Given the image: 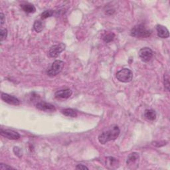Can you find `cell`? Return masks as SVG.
Returning <instances> with one entry per match:
<instances>
[{"label":"cell","instance_id":"1","mask_svg":"<svg viewBox=\"0 0 170 170\" xmlns=\"http://www.w3.org/2000/svg\"><path fill=\"white\" fill-rule=\"evenodd\" d=\"M120 130L116 125L112 126L109 130L103 132L98 135V141L101 144H105L110 141L116 140L120 135Z\"/></svg>","mask_w":170,"mask_h":170},{"label":"cell","instance_id":"2","mask_svg":"<svg viewBox=\"0 0 170 170\" xmlns=\"http://www.w3.org/2000/svg\"><path fill=\"white\" fill-rule=\"evenodd\" d=\"M151 35V31L148 29L142 24L134 27L131 30V35L137 38H146Z\"/></svg>","mask_w":170,"mask_h":170},{"label":"cell","instance_id":"3","mask_svg":"<svg viewBox=\"0 0 170 170\" xmlns=\"http://www.w3.org/2000/svg\"><path fill=\"white\" fill-rule=\"evenodd\" d=\"M64 65L65 63L63 61L60 60H56L54 61L51 67L47 71V75L50 77L56 76L63 70Z\"/></svg>","mask_w":170,"mask_h":170},{"label":"cell","instance_id":"4","mask_svg":"<svg viewBox=\"0 0 170 170\" xmlns=\"http://www.w3.org/2000/svg\"><path fill=\"white\" fill-rule=\"evenodd\" d=\"M116 78L122 82H129L132 80L133 73L128 69H123L116 73Z\"/></svg>","mask_w":170,"mask_h":170},{"label":"cell","instance_id":"5","mask_svg":"<svg viewBox=\"0 0 170 170\" xmlns=\"http://www.w3.org/2000/svg\"><path fill=\"white\" fill-rule=\"evenodd\" d=\"M65 45L64 43H59L53 45L50 48L49 55L50 57H57V56L65 49Z\"/></svg>","mask_w":170,"mask_h":170},{"label":"cell","instance_id":"6","mask_svg":"<svg viewBox=\"0 0 170 170\" xmlns=\"http://www.w3.org/2000/svg\"><path fill=\"white\" fill-rule=\"evenodd\" d=\"M138 55L141 61L144 62H148L152 58L153 51L149 47H144L140 50Z\"/></svg>","mask_w":170,"mask_h":170},{"label":"cell","instance_id":"7","mask_svg":"<svg viewBox=\"0 0 170 170\" xmlns=\"http://www.w3.org/2000/svg\"><path fill=\"white\" fill-rule=\"evenodd\" d=\"M0 134L2 136L9 140H18L20 138V135L18 132L11 130H3L1 129Z\"/></svg>","mask_w":170,"mask_h":170},{"label":"cell","instance_id":"8","mask_svg":"<svg viewBox=\"0 0 170 170\" xmlns=\"http://www.w3.org/2000/svg\"><path fill=\"white\" fill-rule=\"evenodd\" d=\"M36 107L39 110L44 111V112H51L55 111L56 109L55 106L53 104L47 103H45V102H41V103H38L36 104Z\"/></svg>","mask_w":170,"mask_h":170},{"label":"cell","instance_id":"9","mask_svg":"<svg viewBox=\"0 0 170 170\" xmlns=\"http://www.w3.org/2000/svg\"><path fill=\"white\" fill-rule=\"evenodd\" d=\"M1 97L2 99L8 104L15 106H18L19 104V100L13 96H11L5 93H2Z\"/></svg>","mask_w":170,"mask_h":170},{"label":"cell","instance_id":"10","mask_svg":"<svg viewBox=\"0 0 170 170\" xmlns=\"http://www.w3.org/2000/svg\"><path fill=\"white\" fill-rule=\"evenodd\" d=\"M72 92L71 89H65V90H60L56 91L55 93V96L56 98H63L66 99L69 98L72 95Z\"/></svg>","mask_w":170,"mask_h":170},{"label":"cell","instance_id":"11","mask_svg":"<svg viewBox=\"0 0 170 170\" xmlns=\"http://www.w3.org/2000/svg\"><path fill=\"white\" fill-rule=\"evenodd\" d=\"M156 30L157 32V35L160 38L166 39L169 37V31L166 27L162 25H157L156 26Z\"/></svg>","mask_w":170,"mask_h":170},{"label":"cell","instance_id":"12","mask_svg":"<svg viewBox=\"0 0 170 170\" xmlns=\"http://www.w3.org/2000/svg\"><path fill=\"white\" fill-rule=\"evenodd\" d=\"M139 154L137 152H133L131 153V154H129L127 158V161L126 163L127 165H135L136 163L138 160H139Z\"/></svg>","mask_w":170,"mask_h":170},{"label":"cell","instance_id":"13","mask_svg":"<svg viewBox=\"0 0 170 170\" xmlns=\"http://www.w3.org/2000/svg\"><path fill=\"white\" fill-rule=\"evenodd\" d=\"M118 161L116 158L113 157H109L106 158V166H107L110 169H114L118 167Z\"/></svg>","mask_w":170,"mask_h":170},{"label":"cell","instance_id":"14","mask_svg":"<svg viewBox=\"0 0 170 170\" xmlns=\"http://www.w3.org/2000/svg\"><path fill=\"white\" fill-rule=\"evenodd\" d=\"M144 116L147 120L150 121H154L156 118V113L155 110L152 109L146 110L144 112Z\"/></svg>","mask_w":170,"mask_h":170},{"label":"cell","instance_id":"15","mask_svg":"<svg viewBox=\"0 0 170 170\" xmlns=\"http://www.w3.org/2000/svg\"><path fill=\"white\" fill-rule=\"evenodd\" d=\"M21 7L22 9L25 11V12L28 13H33L36 11L35 7L34 6L33 4H31V3L21 5Z\"/></svg>","mask_w":170,"mask_h":170},{"label":"cell","instance_id":"16","mask_svg":"<svg viewBox=\"0 0 170 170\" xmlns=\"http://www.w3.org/2000/svg\"><path fill=\"white\" fill-rule=\"evenodd\" d=\"M62 113L66 116H69V117H72V118H76L77 116V112L71 109H64L63 110H62Z\"/></svg>","mask_w":170,"mask_h":170},{"label":"cell","instance_id":"17","mask_svg":"<svg viewBox=\"0 0 170 170\" xmlns=\"http://www.w3.org/2000/svg\"><path fill=\"white\" fill-rule=\"evenodd\" d=\"M33 28L36 32L40 33L43 29V24L41 21H36L34 23Z\"/></svg>","mask_w":170,"mask_h":170},{"label":"cell","instance_id":"18","mask_svg":"<svg viewBox=\"0 0 170 170\" xmlns=\"http://www.w3.org/2000/svg\"><path fill=\"white\" fill-rule=\"evenodd\" d=\"M114 37H115V35L114 33H108L106 34V35L103 36V39L104 42L108 43L111 42L113 39H114Z\"/></svg>","mask_w":170,"mask_h":170},{"label":"cell","instance_id":"19","mask_svg":"<svg viewBox=\"0 0 170 170\" xmlns=\"http://www.w3.org/2000/svg\"><path fill=\"white\" fill-rule=\"evenodd\" d=\"M53 15V11L51 9L49 10H46L43 11L41 14V19H47L48 18H50V17H51Z\"/></svg>","mask_w":170,"mask_h":170},{"label":"cell","instance_id":"20","mask_svg":"<svg viewBox=\"0 0 170 170\" xmlns=\"http://www.w3.org/2000/svg\"><path fill=\"white\" fill-rule=\"evenodd\" d=\"M8 36V30L6 29H2L0 33V41L2 42L6 39Z\"/></svg>","mask_w":170,"mask_h":170},{"label":"cell","instance_id":"21","mask_svg":"<svg viewBox=\"0 0 170 170\" xmlns=\"http://www.w3.org/2000/svg\"><path fill=\"white\" fill-rule=\"evenodd\" d=\"M13 151L15 155H17L18 157H20L22 156V151L19 148H18V147H15L13 148Z\"/></svg>","mask_w":170,"mask_h":170},{"label":"cell","instance_id":"22","mask_svg":"<svg viewBox=\"0 0 170 170\" xmlns=\"http://www.w3.org/2000/svg\"><path fill=\"white\" fill-rule=\"evenodd\" d=\"M13 169L11 167L6 165V164H4V163H0V169L2 170H5V169Z\"/></svg>","mask_w":170,"mask_h":170},{"label":"cell","instance_id":"23","mask_svg":"<svg viewBox=\"0 0 170 170\" xmlns=\"http://www.w3.org/2000/svg\"><path fill=\"white\" fill-rule=\"evenodd\" d=\"M164 84H165L166 89L168 91L169 90V78H168V77L167 78L164 77Z\"/></svg>","mask_w":170,"mask_h":170},{"label":"cell","instance_id":"24","mask_svg":"<svg viewBox=\"0 0 170 170\" xmlns=\"http://www.w3.org/2000/svg\"><path fill=\"white\" fill-rule=\"evenodd\" d=\"M77 169H80V170H84V169H88V168L85 166L84 165H82V164H78V165L76 167Z\"/></svg>","mask_w":170,"mask_h":170},{"label":"cell","instance_id":"25","mask_svg":"<svg viewBox=\"0 0 170 170\" xmlns=\"http://www.w3.org/2000/svg\"><path fill=\"white\" fill-rule=\"evenodd\" d=\"M0 18H1V20H0V24H1V26H2L4 24L5 21V16H4V14L3 13H0Z\"/></svg>","mask_w":170,"mask_h":170}]
</instances>
